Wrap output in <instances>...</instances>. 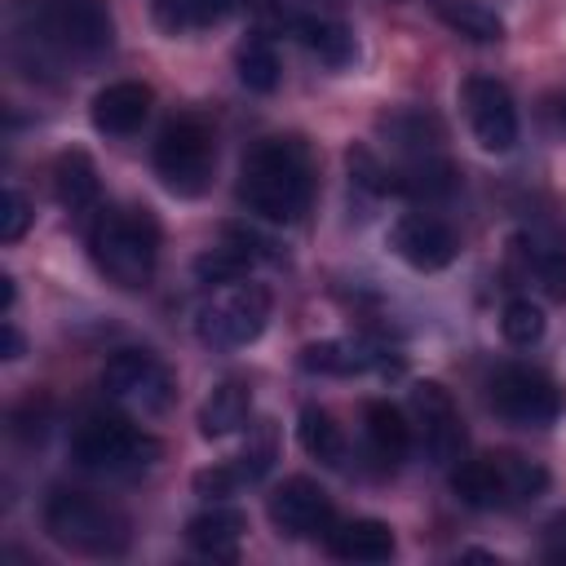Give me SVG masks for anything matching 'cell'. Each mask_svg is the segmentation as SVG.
Wrapping results in <instances>:
<instances>
[{
    "mask_svg": "<svg viewBox=\"0 0 566 566\" xmlns=\"http://www.w3.org/2000/svg\"><path fill=\"white\" fill-rule=\"evenodd\" d=\"M9 22L13 49L31 75L97 62L115 44V22L102 0H18Z\"/></svg>",
    "mask_w": 566,
    "mask_h": 566,
    "instance_id": "cell-1",
    "label": "cell"
},
{
    "mask_svg": "<svg viewBox=\"0 0 566 566\" xmlns=\"http://www.w3.org/2000/svg\"><path fill=\"white\" fill-rule=\"evenodd\" d=\"M239 203L270 221V226H292L310 212L314 199V159L301 137H265L256 142L243 164H239Z\"/></svg>",
    "mask_w": 566,
    "mask_h": 566,
    "instance_id": "cell-2",
    "label": "cell"
},
{
    "mask_svg": "<svg viewBox=\"0 0 566 566\" xmlns=\"http://www.w3.org/2000/svg\"><path fill=\"white\" fill-rule=\"evenodd\" d=\"M93 265L124 292H142L159 265V221L150 208H97L88 226Z\"/></svg>",
    "mask_w": 566,
    "mask_h": 566,
    "instance_id": "cell-3",
    "label": "cell"
},
{
    "mask_svg": "<svg viewBox=\"0 0 566 566\" xmlns=\"http://www.w3.org/2000/svg\"><path fill=\"white\" fill-rule=\"evenodd\" d=\"M44 531L62 548L84 553V557H119L133 539L124 509L88 491H53L44 500Z\"/></svg>",
    "mask_w": 566,
    "mask_h": 566,
    "instance_id": "cell-4",
    "label": "cell"
},
{
    "mask_svg": "<svg viewBox=\"0 0 566 566\" xmlns=\"http://www.w3.org/2000/svg\"><path fill=\"white\" fill-rule=\"evenodd\" d=\"M71 455L88 473L133 478V473H146L164 455V442L146 433L142 424H133L128 416L97 411V416H84V424L71 433Z\"/></svg>",
    "mask_w": 566,
    "mask_h": 566,
    "instance_id": "cell-5",
    "label": "cell"
},
{
    "mask_svg": "<svg viewBox=\"0 0 566 566\" xmlns=\"http://www.w3.org/2000/svg\"><path fill=\"white\" fill-rule=\"evenodd\" d=\"M544 486H548L544 464L517 451H491V455L451 464V491L469 509H513V504L544 495Z\"/></svg>",
    "mask_w": 566,
    "mask_h": 566,
    "instance_id": "cell-6",
    "label": "cell"
},
{
    "mask_svg": "<svg viewBox=\"0 0 566 566\" xmlns=\"http://www.w3.org/2000/svg\"><path fill=\"white\" fill-rule=\"evenodd\" d=\"M265 323H270V292L248 279L212 287L195 314V332L208 349H243L265 332Z\"/></svg>",
    "mask_w": 566,
    "mask_h": 566,
    "instance_id": "cell-7",
    "label": "cell"
},
{
    "mask_svg": "<svg viewBox=\"0 0 566 566\" xmlns=\"http://www.w3.org/2000/svg\"><path fill=\"white\" fill-rule=\"evenodd\" d=\"M212 168H217L212 128L199 115L168 119L159 142H155V172H159V181L172 195H181V199H199L212 186Z\"/></svg>",
    "mask_w": 566,
    "mask_h": 566,
    "instance_id": "cell-8",
    "label": "cell"
},
{
    "mask_svg": "<svg viewBox=\"0 0 566 566\" xmlns=\"http://www.w3.org/2000/svg\"><path fill=\"white\" fill-rule=\"evenodd\" d=\"M486 402L500 420L517 424V429H548L562 407H566V394L557 389L553 376H544L539 367H526V363H509L500 367L491 380H486Z\"/></svg>",
    "mask_w": 566,
    "mask_h": 566,
    "instance_id": "cell-9",
    "label": "cell"
},
{
    "mask_svg": "<svg viewBox=\"0 0 566 566\" xmlns=\"http://www.w3.org/2000/svg\"><path fill=\"white\" fill-rule=\"evenodd\" d=\"M102 389H106L111 402H119V407H128L137 416H159L177 398L172 371L155 354H146V349H119V354H111L106 367H102Z\"/></svg>",
    "mask_w": 566,
    "mask_h": 566,
    "instance_id": "cell-10",
    "label": "cell"
},
{
    "mask_svg": "<svg viewBox=\"0 0 566 566\" xmlns=\"http://www.w3.org/2000/svg\"><path fill=\"white\" fill-rule=\"evenodd\" d=\"M411 433L420 438V447L433 464L464 460V420H460L451 394L438 380H416L411 385Z\"/></svg>",
    "mask_w": 566,
    "mask_h": 566,
    "instance_id": "cell-11",
    "label": "cell"
},
{
    "mask_svg": "<svg viewBox=\"0 0 566 566\" xmlns=\"http://www.w3.org/2000/svg\"><path fill=\"white\" fill-rule=\"evenodd\" d=\"M265 513L283 539H323L336 526L332 495L314 478H287L265 500Z\"/></svg>",
    "mask_w": 566,
    "mask_h": 566,
    "instance_id": "cell-12",
    "label": "cell"
},
{
    "mask_svg": "<svg viewBox=\"0 0 566 566\" xmlns=\"http://www.w3.org/2000/svg\"><path fill=\"white\" fill-rule=\"evenodd\" d=\"M389 248L402 265L420 270V274H433V270H447L460 252V239L455 230L433 217V212H402L389 230Z\"/></svg>",
    "mask_w": 566,
    "mask_h": 566,
    "instance_id": "cell-13",
    "label": "cell"
},
{
    "mask_svg": "<svg viewBox=\"0 0 566 566\" xmlns=\"http://www.w3.org/2000/svg\"><path fill=\"white\" fill-rule=\"evenodd\" d=\"M464 115H469V128H473L482 150H491V155L513 150V142H517V106H513V97H509V88L500 80H491V75L464 80Z\"/></svg>",
    "mask_w": 566,
    "mask_h": 566,
    "instance_id": "cell-14",
    "label": "cell"
},
{
    "mask_svg": "<svg viewBox=\"0 0 566 566\" xmlns=\"http://www.w3.org/2000/svg\"><path fill=\"white\" fill-rule=\"evenodd\" d=\"M301 367L318 376H363V371H398L402 358L385 349L371 336H340V340H314L301 349Z\"/></svg>",
    "mask_w": 566,
    "mask_h": 566,
    "instance_id": "cell-15",
    "label": "cell"
},
{
    "mask_svg": "<svg viewBox=\"0 0 566 566\" xmlns=\"http://www.w3.org/2000/svg\"><path fill=\"white\" fill-rule=\"evenodd\" d=\"M509 265L522 283H531L548 301H566V252L539 234H513L509 239Z\"/></svg>",
    "mask_w": 566,
    "mask_h": 566,
    "instance_id": "cell-16",
    "label": "cell"
},
{
    "mask_svg": "<svg viewBox=\"0 0 566 566\" xmlns=\"http://www.w3.org/2000/svg\"><path fill=\"white\" fill-rule=\"evenodd\" d=\"M150 102H155L150 84H142V80H115V84L97 88L88 115H93V128L97 133H106V137H133L146 124V115H150Z\"/></svg>",
    "mask_w": 566,
    "mask_h": 566,
    "instance_id": "cell-17",
    "label": "cell"
},
{
    "mask_svg": "<svg viewBox=\"0 0 566 566\" xmlns=\"http://www.w3.org/2000/svg\"><path fill=\"white\" fill-rule=\"evenodd\" d=\"M323 544H327V553H332L336 562H367V566H376V562H389V557H394V531H389V522H380V517H349V522H336V526L323 535Z\"/></svg>",
    "mask_w": 566,
    "mask_h": 566,
    "instance_id": "cell-18",
    "label": "cell"
},
{
    "mask_svg": "<svg viewBox=\"0 0 566 566\" xmlns=\"http://www.w3.org/2000/svg\"><path fill=\"white\" fill-rule=\"evenodd\" d=\"M243 531H248V522H243L239 509L212 504V509H203V513H195L186 522V544L195 553L212 557V562H234L239 557V544H243Z\"/></svg>",
    "mask_w": 566,
    "mask_h": 566,
    "instance_id": "cell-19",
    "label": "cell"
},
{
    "mask_svg": "<svg viewBox=\"0 0 566 566\" xmlns=\"http://www.w3.org/2000/svg\"><path fill=\"white\" fill-rule=\"evenodd\" d=\"M53 195H57V203H62L66 212H75V217L97 212V203H102V181H97V168H93V159H88L84 150L57 155V164H53Z\"/></svg>",
    "mask_w": 566,
    "mask_h": 566,
    "instance_id": "cell-20",
    "label": "cell"
},
{
    "mask_svg": "<svg viewBox=\"0 0 566 566\" xmlns=\"http://www.w3.org/2000/svg\"><path fill=\"white\" fill-rule=\"evenodd\" d=\"M296 40L323 62V66H349L358 44H354V31L340 22V18H323V13H305L292 22Z\"/></svg>",
    "mask_w": 566,
    "mask_h": 566,
    "instance_id": "cell-21",
    "label": "cell"
},
{
    "mask_svg": "<svg viewBox=\"0 0 566 566\" xmlns=\"http://www.w3.org/2000/svg\"><path fill=\"white\" fill-rule=\"evenodd\" d=\"M380 133L389 137V146L398 155L411 159H429L438 155V142H442V124L424 111H394V115H380Z\"/></svg>",
    "mask_w": 566,
    "mask_h": 566,
    "instance_id": "cell-22",
    "label": "cell"
},
{
    "mask_svg": "<svg viewBox=\"0 0 566 566\" xmlns=\"http://www.w3.org/2000/svg\"><path fill=\"white\" fill-rule=\"evenodd\" d=\"M248 411H252L248 385L243 380H221L208 394V402L199 407V433L203 438H226V433H234V429L248 424Z\"/></svg>",
    "mask_w": 566,
    "mask_h": 566,
    "instance_id": "cell-23",
    "label": "cell"
},
{
    "mask_svg": "<svg viewBox=\"0 0 566 566\" xmlns=\"http://www.w3.org/2000/svg\"><path fill=\"white\" fill-rule=\"evenodd\" d=\"M363 424H367V442H371V451L380 455V460H402L407 451H411V424H407V416L394 407V402H380V398H371L367 407H363Z\"/></svg>",
    "mask_w": 566,
    "mask_h": 566,
    "instance_id": "cell-24",
    "label": "cell"
},
{
    "mask_svg": "<svg viewBox=\"0 0 566 566\" xmlns=\"http://www.w3.org/2000/svg\"><path fill=\"white\" fill-rule=\"evenodd\" d=\"M438 18L460 31L464 40H478V44H495L504 40V22L495 9H486L482 0H438Z\"/></svg>",
    "mask_w": 566,
    "mask_h": 566,
    "instance_id": "cell-25",
    "label": "cell"
},
{
    "mask_svg": "<svg viewBox=\"0 0 566 566\" xmlns=\"http://www.w3.org/2000/svg\"><path fill=\"white\" fill-rule=\"evenodd\" d=\"M296 438H301L305 455H314V460H323V464H340V460H345V433H340V424L332 420V411H323V407H305V411H301Z\"/></svg>",
    "mask_w": 566,
    "mask_h": 566,
    "instance_id": "cell-26",
    "label": "cell"
},
{
    "mask_svg": "<svg viewBox=\"0 0 566 566\" xmlns=\"http://www.w3.org/2000/svg\"><path fill=\"white\" fill-rule=\"evenodd\" d=\"M234 66H239V80H243V88H252V93H274L279 88V53H274V44L265 40V35H248L243 44H239V53H234Z\"/></svg>",
    "mask_w": 566,
    "mask_h": 566,
    "instance_id": "cell-27",
    "label": "cell"
},
{
    "mask_svg": "<svg viewBox=\"0 0 566 566\" xmlns=\"http://www.w3.org/2000/svg\"><path fill=\"white\" fill-rule=\"evenodd\" d=\"M230 9L234 0H155V22L177 35V31H199L221 22Z\"/></svg>",
    "mask_w": 566,
    "mask_h": 566,
    "instance_id": "cell-28",
    "label": "cell"
},
{
    "mask_svg": "<svg viewBox=\"0 0 566 566\" xmlns=\"http://www.w3.org/2000/svg\"><path fill=\"white\" fill-rule=\"evenodd\" d=\"M544 310L531 301V296H513L509 305H504V314H500V332H504V340L509 345H517V349H526V345H535L539 336H544Z\"/></svg>",
    "mask_w": 566,
    "mask_h": 566,
    "instance_id": "cell-29",
    "label": "cell"
},
{
    "mask_svg": "<svg viewBox=\"0 0 566 566\" xmlns=\"http://www.w3.org/2000/svg\"><path fill=\"white\" fill-rule=\"evenodd\" d=\"M31 199L18 190V186H9L4 190V212H0V239L4 243H18L22 234H27V226H31Z\"/></svg>",
    "mask_w": 566,
    "mask_h": 566,
    "instance_id": "cell-30",
    "label": "cell"
},
{
    "mask_svg": "<svg viewBox=\"0 0 566 566\" xmlns=\"http://www.w3.org/2000/svg\"><path fill=\"white\" fill-rule=\"evenodd\" d=\"M239 486H243V478H239V469H234V464H217V469L195 473V491H199V495H208V500L234 495Z\"/></svg>",
    "mask_w": 566,
    "mask_h": 566,
    "instance_id": "cell-31",
    "label": "cell"
},
{
    "mask_svg": "<svg viewBox=\"0 0 566 566\" xmlns=\"http://www.w3.org/2000/svg\"><path fill=\"white\" fill-rule=\"evenodd\" d=\"M539 553H544L548 562L566 566V513H557V517H548V522H544V539H539Z\"/></svg>",
    "mask_w": 566,
    "mask_h": 566,
    "instance_id": "cell-32",
    "label": "cell"
},
{
    "mask_svg": "<svg viewBox=\"0 0 566 566\" xmlns=\"http://www.w3.org/2000/svg\"><path fill=\"white\" fill-rule=\"evenodd\" d=\"M544 119H548V128L557 137H566V93H557V97L544 102Z\"/></svg>",
    "mask_w": 566,
    "mask_h": 566,
    "instance_id": "cell-33",
    "label": "cell"
},
{
    "mask_svg": "<svg viewBox=\"0 0 566 566\" xmlns=\"http://www.w3.org/2000/svg\"><path fill=\"white\" fill-rule=\"evenodd\" d=\"M0 340H4V358H22V336H18V327L4 318V327H0Z\"/></svg>",
    "mask_w": 566,
    "mask_h": 566,
    "instance_id": "cell-34",
    "label": "cell"
},
{
    "mask_svg": "<svg viewBox=\"0 0 566 566\" xmlns=\"http://www.w3.org/2000/svg\"><path fill=\"white\" fill-rule=\"evenodd\" d=\"M0 310H4V318H9V310H13V279H9V274L0 279Z\"/></svg>",
    "mask_w": 566,
    "mask_h": 566,
    "instance_id": "cell-35",
    "label": "cell"
}]
</instances>
